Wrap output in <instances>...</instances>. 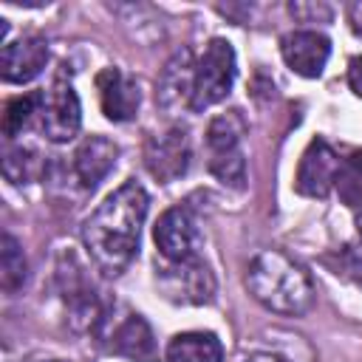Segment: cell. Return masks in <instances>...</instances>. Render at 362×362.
I'll use <instances>...</instances> for the list:
<instances>
[{
  "label": "cell",
  "mask_w": 362,
  "mask_h": 362,
  "mask_svg": "<svg viewBox=\"0 0 362 362\" xmlns=\"http://www.w3.org/2000/svg\"><path fill=\"white\" fill-rule=\"evenodd\" d=\"M147 206L150 198L144 187L127 181L116 192H110L82 223V243L102 274L116 277L133 263Z\"/></svg>",
  "instance_id": "6da1fadb"
},
{
  "label": "cell",
  "mask_w": 362,
  "mask_h": 362,
  "mask_svg": "<svg viewBox=\"0 0 362 362\" xmlns=\"http://www.w3.org/2000/svg\"><path fill=\"white\" fill-rule=\"evenodd\" d=\"M246 286L252 297L286 317H300L314 303V283L305 266H300L294 257H288L280 249H263L252 257L246 272Z\"/></svg>",
  "instance_id": "7a4b0ae2"
},
{
  "label": "cell",
  "mask_w": 362,
  "mask_h": 362,
  "mask_svg": "<svg viewBox=\"0 0 362 362\" xmlns=\"http://www.w3.org/2000/svg\"><path fill=\"white\" fill-rule=\"evenodd\" d=\"M246 133V124L240 119V110L221 113L206 127V150H209V173L229 189L246 187V156L240 147V139Z\"/></svg>",
  "instance_id": "3957f363"
},
{
  "label": "cell",
  "mask_w": 362,
  "mask_h": 362,
  "mask_svg": "<svg viewBox=\"0 0 362 362\" xmlns=\"http://www.w3.org/2000/svg\"><path fill=\"white\" fill-rule=\"evenodd\" d=\"M93 337L107 354H116L133 362H158L156 337L147 320L136 311H124L122 317H116V305H107Z\"/></svg>",
  "instance_id": "277c9868"
},
{
  "label": "cell",
  "mask_w": 362,
  "mask_h": 362,
  "mask_svg": "<svg viewBox=\"0 0 362 362\" xmlns=\"http://www.w3.org/2000/svg\"><path fill=\"white\" fill-rule=\"evenodd\" d=\"M235 51L226 40L215 37L204 45V54L195 59V76H192V102L189 110L201 113L218 102H223L235 85Z\"/></svg>",
  "instance_id": "5b68a950"
},
{
  "label": "cell",
  "mask_w": 362,
  "mask_h": 362,
  "mask_svg": "<svg viewBox=\"0 0 362 362\" xmlns=\"http://www.w3.org/2000/svg\"><path fill=\"white\" fill-rule=\"evenodd\" d=\"M156 283H158V291L170 303L204 305V303L215 300V274L198 255L187 257V260L158 266L156 269Z\"/></svg>",
  "instance_id": "8992f818"
},
{
  "label": "cell",
  "mask_w": 362,
  "mask_h": 362,
  "mask_svg": "<svg viewBox=\"0 0 362 362\" xmlns=\"http://www.w3.org/2000/svg\"><path fill=\"white\" fill-rule=\"evenodd\" d=\"M82 124V107H79V96L71 88V82L57 79L48 90H40V110H37V130L54 141H71L79 133Z\"/></svg>",
  "instance_id": "52a82bcc"
},
{
  "label": "cell",
  "mask_w": 362,
  "mask_h": 362,
  "mask_svg": "<svg viewBox=\"0 0 362 362\" xmlns=\"http://www.w3.org/2000/svg\"><path fill=\"white\" fill-rule=\"evenodd\" d=\"M189 161H192V147L187 127L173 124L161 133H153L144 144V167L161 184L178 181L189 170Z\"/></svg>",
  "instance_id": "ba28073f"
},
{
  "label": "cell",
  "mask_w": 362,
  "mask_h": 362,
  "mask_svg": "<svg viewBox=\"0 0 362 362\" xmlns=\"http://www.w3.org/2000/svg\"><path fill=\"white\" fill-rule=\"evenodd\" d=\"M339 164H342V158L337 156V150L325 139H314L305 147V153L300 156L294 189L305 198H325L337 184Z\"/></svg>",
  "instance_id": "9c48e42d"
},
{
  "label": "cell",
  "mask_w": 362,
  "mask_h": 362,
  "mask_svg": "<svg viewBox=\"0 0 362 362\" xmlns=\"http://www.w3.org/2000/svg\"><path fill=\"white\" fill-rule=\"evenodd\" d=\"M153 238H156V246L167 263L195 257V249L201 240L198 223L187 206H173V209L161 212V218L153 226Z\"/></svg>",
  "instance_id": "30bf717a"
},
{
  "label": "cell",
  "mask_w": 362,
  "mask_h": 362,
  "mask_svg": "<svg viewBox=\"0 0 362 362\" xmlns=\"http://www.w3.org/2000/svg\"><path fill=\"white\" fill-rule=\"evenodd\" d=\"M280 54L286 59V65L300 74V76H320L328 57H331V42L325 34L320 31H311V28H297V31H288L283 34L280 40Z\"/></svg>",
  "instance_id": "8fae6325"
},
{
  "label": "cell",
  "mask_w": 362,
  "mask_h": 362,
  "mask_svg": "<svg viewBox=\"0 0 362 362\" xmlns=\"http://www.w3.org/2000/svg\"><path fill=\"white\" fill-rule=\"evenodd\" d=\"M48 62V42L40 34H25L20 40H11L3 45L0 54V74L6 82L23 85L42 74Z\"/></svg>",
  "instance_id": "7c38bea8"
},
{
  "label": "cell",
  "mask_w": 362,
  "mask_h": 362,
  "mask_svg": "<svg viewBox=\"0 0 362 362\" xmlns=\"http://www.w3.org/2000/svg\"><path fill=\"white\" fill-rule=\"evenodd\" d=\"M96 90L102 102V113L110 122H130L139 110L141 93L133 76H127L122 68H105L96 74Z\"/></svg>",
  "instance_id": "4fadbf2b"
},
{
  "label": "cell",
  "mask_w": 362,
  "mask_h": 362,
  "mask_svg": "<svg viewBox=\"0 0 362 362\" xmlns=\"http://www.w3.org/2000/svg\"><path fill=\"white\" fill-rule=\"evenodd\" d=\"M192 76H195V57L189 48H181L173 54V59L164 65L158 85H156V99L164 110H189L192 102Z\"/></svg>",
  "instance_id": "5bb4252c"
},
{
  "label": "cell",
  "mask_w": 362,
  "mask_h": 362,
  "mask_svg": "<svg viewBox=\"0 0 362 362\" xmlns=\"http://www.w3.org/2000/svg\"><path fill=\"white\" fill-rule=\"evenodd\" d=\"M116 158H119V144L116 141H110L107 136H88L76 147L74 161H71L79 187L93 189L116 167Z\"/></svg>",
  "instance_id": "9a60e30c"
},
{
  "label": "cell",
  "mask_w": 362,
  "mask_h": 362,
  "mask_svg": "<svg viewBox=\"0 0 362 362\" xmlns=\"http://www.w3.org/2000/svg\"><path fill=\"white\" fill-rule=\"evenodd\" d=\"M167 362H223V345L212 331H184L167 345Z\"/></svg>",
  "instance_id": "2e32d148"
},
{
  "label": "cell",
  "mask_w": 362,
  "mask_h": 362,
  "mask_svg": "<svg viewBox=\"0 0 362 362\" xmlns=\"http://www.w3.org/2000/svg\"><path fill=\"white\" fill-rule=\"evenodd\" d=\"M28 280V260L14 235H3L0 240V286L6 294H17Z\"/></svg>",
  "instance_id": "e0dca14e"
},
{
  "label": "cell",
  "mask_w": 362,
  "mask_h": 362,
  "mask_svg": "<svg viewBox=\"0 0 362 362\" xmlns=\"http://www.w3.org/2000/svg\"><path fill=\"white\" fill-rule=\"evenodd\" d=\"M334 187L348 209L362 212V150H354L348 158H342Z\"/></svg>",
  "instance_id": "ac0fdd59"
},
{
  "label": "cell",
  "mask_w": 362,
  "mask_h": 362,
  "mask_svg": "<svg viewBox=\"0 0 362 362\" xmlns=\"http://www.w3.org/2000/svg\"><path fill=\"white\" fill-rule=\"evenodd\" d=\"M37 110H40V93L14 96V99L6 105V113H3V136H6L8 141L17 139L31 122H37Z\"/></svg>",
  "instance_id": "d6986e66"
},
{
  "label": "cell",
  "mask_w": 362,
  "mask_h": 362,
  "mask_svg": "<svg viewBox=\"0 0 362 362\" xmlns=\"http://www.w3.org/2000/svg\"><path fill=\"white\" fill-rule=\"evenodd\" d=\"M40 153L31 147H6L3 153V173L11 184H25L40 175Z\"/></svg>",
  "instance_id": "ffe728a7"
},
{
  "label": "cell",
  "mask_w": 362,
  "mask_h": 362,
  "mask_svg": "<svg viewBox=\"0 0 362 362\" xmlns=\"http://www.w3.org/2000/svg\"><path fill=\"white\" fill-rule=\"evenodd\" d=\"M342 274L362 283V238L359 243H348L342 249Z\"/></svg>",
  "instance_id": "44dd1931"
},
{
  "label": "cell",
  "mask_w": 362,
  "mask_h": 362,
  "mask_svg": "<svg viewBox=\"0 0 362 362\" xmlns=\"http://www.w3.org/2000/svg\"><path fill=\"white\" fill-rule=\"evenodd\" d=\"M294 17H300L303 23H314V20H331V8L328 6H314V3H291L288 6Z\"/></svg>",
  "instance_id": "7402d4cb"
},
{
  "label": "cell",
  "mask_w": 362,
  "mask_h": 362,
  "mask_svg": "<svg viewBox=\"0 0 362 362\" xmlns=\"http://www.w3.org/2000/svg\"><path fill=\"white\" fill-rule=\"evenodd\" d=\"M348 85L356 96H362V57H354L348 62Z\"/></svg>",
  "instance_id": "603a6c76"
},
{
  "label": "cell",
  "mask_w": 362,
  "mask_h": 362,
  "mask_svg": "<svg viewBox=\"0 0 362 362\" xmlns=\"http://www.w3.org/2000/svg\"><path fill=\"white\" fill-rule=\"evenodd\" d=\"M348 23H351L354 34H359V37H362V0L348 6Z\"/></svg>",
  "instance_id": "cb8c5ba5"
},
{
  "label": "cell",
  "mask_w": 362,
  "mask_h": 362,
  "mask_svg": "<svg viewBox=\"0 0 362 362\" xmlns=\"http://www.w3.org/2000/svg\"><path fill=\"white\" fill-rule=\"evenodd\" d=\"M20 362H68V359H57V356H45V354H31V356H25Z\"/></svg>",
  "instance_id": "d4e9b609"
},
{
  "label": "cell",
  "mask_w": 362,
  "mask_h": 362,
  "mask_svg": "<svg viewBox=\"0 0 362 362\" xmlns=\"http://www.w3.org/2000/svg\"><path fill=\"white\" fill-rule=\"evenodd\" d=\"M246 362H286V359H280V356H274V354H252Z\"/></svg>",
  "instance_id": "484cf974"
},
{
  "label": "cell",
  "mask_w": 362,
  "mask_h": 362,
  "mask_svg": "<svg viewBox=\"0 0 362 362\" xmlns=\"http://www.w3.org/2000/svg\"><path fill=\"white\" fill-rule=\"evenodd\" d=\"M356 229H359V238H362V212H356Z\"/></svg>",
  "instance_id": "4316f807"
}]
</instances>
